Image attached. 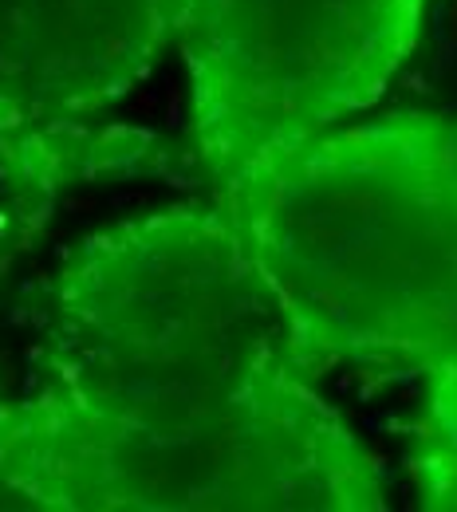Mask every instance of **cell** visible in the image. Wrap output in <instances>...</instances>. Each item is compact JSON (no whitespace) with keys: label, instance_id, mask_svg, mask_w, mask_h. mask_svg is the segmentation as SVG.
<instances>
[{"label":"cell","instance_id":"cell-5","mask_svg":"<svg viewBox=\"0 0 457 512\" xmlns=\"http://www.w3.org/2000/svg\"><path fill=\"white\" fill-rule=\"evenodd\" d=\"M182 0H0V146L83 134L178 44Z\"/></svg>","mask_w":457,"mask_h":512},{"label":"cell","instance_id":"cell-2","mask_svg":"<svg viewBox=\"0 0 457 512\" xmlns=\"http://www.w3.org/2000/svg\"><path fill=\"white\" fill-rule=\"evenodd\" d=\"M8 512H379L383 465L292 371L249 394L115 410L52 386L0 398Z\"/></svg>","mask_w":457,"mask_h":512},{"label":"cell","instance_id":"cell-1","mask_svg":"<svg viewBox=\"0 0 457 512\" xmlns=\"http://www.w3.org/2000/svg\"><path fill=\"white\" fill-rule=\"evenodd\" d=\"M213 197L261 260L312 383L457 363V111L383 103L249 162Z\"/></svg>","mask_w":457,"mask_h":512},{"label":"cell","instance_id":"cell-6","mask_svg":"<svg viewBox=\"0 0 457 512\" xmlns=\"http://www.w3.org/2000/svg\"><path fill=\"white\" fill-rule=\"evenodd\" d=\"M406 469L418 509L457 512V363L422 375V406Z\"/></svg>","mask_w":457,"mask_h":512},{"label":"cell","instance_id":"cell-4","mask_svg":"<svg viewBox=\"0 0 457 512\" xmlns=\"http://www.w3.org/2000/svg\"><path fill=\"white\" fill-rule=\"evenodd\" d=\"M422 0H182L197 158L213 186L387 103Z\"/></svg>","mask_w":457,"mask_h":512},{"label":"cell","instance_id":"cell-7","mask_svg":"<svg viewBox=\"0 0 457 512\" xmlns=\"http://www.w3.org/2000/svg\"><path fill=\"white\" fill-rule=\"evenodd\" d=\"M387 103L457 111V0H422L414 48Z\"/></svg>","mask_w":457,"mask_h":512},{"label":"cell","instance_id":"cell-3","mask_svg":"<svg viewBox=\"0 0 457 512\" xmlns=\"http://www.w3.org/2000/svg\"><path fill=\"white\" fill-rule=\"evenodd\" d=\"M292 371L284 308L217 197L119 217L48 276L32 386L162 410L237 398Z\"/></svg>","mask_w":457,"mask_h":512}]
</instances>
